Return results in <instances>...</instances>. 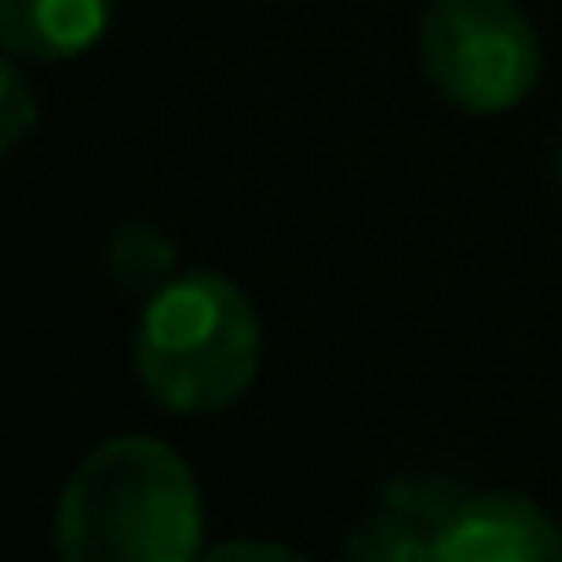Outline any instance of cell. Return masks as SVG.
Instances as JSON below:
<instances>
[{"label": "cell", "instance_id": "cell-7", "mask_svg": "<svg viewBox=\"0 0 562 562\" xmlns=\"http://www.w3.org/2000/svg\"><path fill=\"white\" fill-rule=\"evenodd\" d=\"M177 248L155 232V226H144V221H133V226H122L116 237H111V276L122 281L127 293H155V288H166V281L177 276V259H171Z\"/></svg>", "mask_w": 562, "mask_h": 562}, {"label": "cell", "instance_id": "cell-2", "mask_svg": "<svg viewBox=\"0 0 562 562\" xmlns=\"http://www.w3.org/2000/svg\"><path fill=\"white\" fill-rule=\"evenodd\" d=\"M259 359V315L221 270H182L138 310L133 364L149 403H160L166 414L232 408L254 386Z\"/></svg>", "mask_w": 562, "mask_h": 562}, {"label": "cell", "instance_id": "cell-8", "mask_svg": "<svg viewBox=\"0 0 562 562\" xmlns=\"http://www.w3.org/2000/svg\"><path fill=\"white\" fill-rule=\"evenodd\" d=\"M40 122V100L18 67H0V149H18Z\"/></svg>", "mask_w": 562, "mask_h": 562}, {"label": "cell", "instance_id": "cell-4", "mask_svg": "<svg viewBox=\"0 0 562 562\" xmlns=\"http://www.w3.org/2000/svg\"><path fill=\"white\" fill-rule=\"evenodd\" d=\"M562 529L529 502L507 491L458 496V507L430 535V562H557Z\"/></svg>", "mask_w": 562, "mask_h": 562}, {"label": "cell", "instance_id": "cell-3", "mask_svg": "<svg viewBox=\"0 0 562 562\" xmlns=\"http://www.w3.org/2000/svg\"><path fill=\"white\" fill-rule=\"evenodd\" d=\"M419 67L447 105L502 116L529 100L540 40L513 0H430L419 23Z\"/></svg>", "mask_w": 562, "mask_h": 562}, {"label": "cell", "instance_id": "cell-5", "mask_svg": "<svg viewBox=\"0 0 562 562\" xmlns=\"http://www.w3.org/2000/svg\"><path fill=\"white\" fill-rule=\"evenodd\" d=\"M116 0H0V45L23 61H72L111 34Z\"/></svg>", "mask_w": 562, "mask_h": 562}, {"label": "cell", "instance_id": "cell-9", "mask_svg": "<svg viewBox=\"0 0 562 562\" xmlns=\"http://www.w3.org/2000/svg\"><path fill=\"white\" fill-rule=\"evenodd\" d=\"M210 557H215V562H232V557H288V562H293V546H270V540H221Z\"/></svg>", "mask_w": 562, "mask_h": 562}, {"label": "cell", "instance_id": "cell-1", "mask_svg": "<svg viewBox=\"0 0 562 562\" xmlns=\"http://www.w3.org/2000/svg\"><path fill=\"white\" fill-rule=\"evenodd\" d=\"M67 562H188L204 551V502L193 469L149 436L100 441L56 507Z\"/></svg>", "mask_w": 562, "mask_h": 562}, {"label": "cell", "instance_id": "cell-6", "mask_svg": "<svg viewBox=\"0 0 562 562\" xmlns=\"http://www.w3.org/2000/svg\"><path fill=\"white\" fill-rule=\"evenodd\" d=\"M430 535H436V524H425L419 513H408V507H397L386 496L370 518H359L348 529L342 551L364 557V562H425L430 557Z\"/></svg>", "mask_w": 562, "mask_h": 562}]
</instances>
